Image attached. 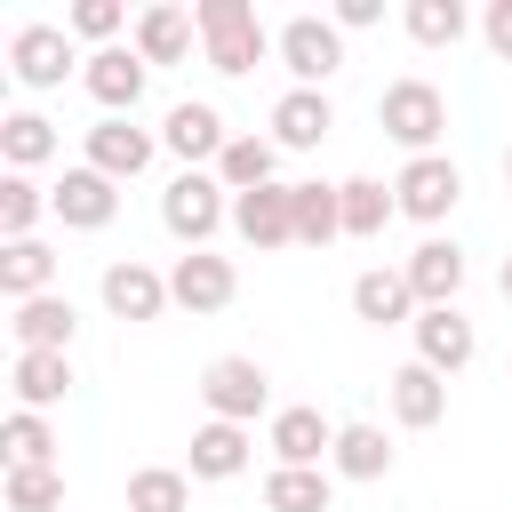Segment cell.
<instances>
[{
    "mask_svg": "<svg viewBox=\"0 0 512 512\" xmlns=\"http://www.w3.org/2000/svg\"><path fill=\"white\" fill-rule=\"evenodd\" d=\"M200 40H208V64L216 72H248L264 56V24H256L248 0H208L200 8Z\"/></svg>",
    "mask_w": 512,
    "mask_h": 512,
    "instance_id": "obj_1",
    "label": "cell"
},
{
    "mask_svg": "<svg viewBox=\"0 0 512 512\" xmlns=\"http://www.w3.org/2000/svg\"><path fill=\"white\" fill-rule=\"evenodd\" d=\"M376 120H384V136H400V144L424 160V144L448 128V104H440V88H432V80H392V88H384V104H376Z\"/></svg>",
    "mask_w": 512,
    "mask_h": 512,
    "instance_id": "obj_2",
    "label": "cell"
},
{
    "mask_svg": "<svg viewBox=\"0 0 512 512\" xmlns=\"http://www.w3.org/2000/svg\"><path fill=\"white\" fill-rule=\"evenodd\" d=\"M200 400H208L224 424H248V416H264L272 384H264V368H256V360L224 352V360H208V376H200Z\"/></svg>",
    "mask_w": 512,
    "mask_h": 512,
    "instance_id": "obj_3",
    "label": "cell"
},
{
    "mask_svg": "<svg viewBox=\"0 0 512 512\" xmlns=\"http://www.w3.org/2000/svg\"><path fill=\"white\" fill-rule=\"evenodd\" d=\"M280 64L296 72V88H320L344 64V32L320 24V16H296V24H280Z\"/></svg>",
    "mask_w": 512,
    "mask_h": 512,
    "instance_id": "obj_4",
    "label": "cell"
},
{
    "mask_svg": "<svg viewBox=\"0 0 512 512\" xmlns=\"http://www.w3.org/2000/svg\"><path fill=\"white\" fill-rule=\"evenodd\" d=\"M160 216H168V232H176V240H192V248H200V240H208V232L224 224V184H216V176H192V168H184V176L168 184Z\"/></svg>",
    "mask_w": 512,
    "mask_h": 512,
    "instance_id": "obj_5",
    "label": "cell"
},
{
    "mask_svg": "<svg viewBox=\"0 0 512 512\" xmlns=\"http://www.w3.org/2000/svg\"><path fill=\"white\" fill-rule=\"evenodd\" d=\"M232 224H240L256 248H288V240H296V184L240 192V200H232Z\"/></svg>",
    "mask_w": 512,
    "mask_h": 512,
    "instance_id": "obj_6",
    "label": "cell"
},
{
    "mask_svg": "<svg viewBox=\"0 0 512 512\" xmlns=\"http://www.w3.org/2000/svg\"><path fill=\"white\" fill-rule=\"evenodd\" d=\"M400 208L408 216H448L456 208V192H464V176H456V160H440V152H424V160H408L400 168Z\"/></svg>",
    "mask_w": 512,
    "mask_h": 512,
    "instance_id": "obj_7",
    "label": "cell"
},
{
    "mask_svg": "<svg viewBox=\"0 0 512 512\" xmlns=\"http://www.w3.org/2000/svg\"><path fill=\"white\" fill-rule=\"evenodd\" d=\"M416 360L440 368V376L464 368V360H472V320H464L456 304H424V312H416Z\"/></svg>",
    "mask_w": 512,
    "mask_h": 512,
    "instance_id": "obj_8",
    "label": "cell"
},
{
    "mask_svg": "<svg viewBox=\"0 0 512 512\" xmlns=\"http://www.w3.org/2000/svg\"><path fill=\"white\" fill-rule=\"evenodd\" d=\"M88 96H96L112 120H128L136 96H144V56H128V48H96V56H88Z\"/></svg>",
    "mask_w": 512,
    "mask_h": 512,
    "instance_id": "obj_9",
    "label": "cell"
},
{
    "mask_svg": "<svg viewBox=\"0 0 512 512\" xmlns=\"http://www.w3.org/2000/svg\"><path fill=\"white\" fill-rule=\"evenodd\" d=\"M168 296L192 304V312H224V304H232V264L208 256V248H192V256L168 272Z\"/></svg>",
    "mask_w": 512,
    "mask_h": 512,
    "instance_id": "obj_10",
    "label": "cell"
},
{
    "mask_svg": "<svg viewBox=\"0 0 512 512\" xmlns=\"http://www.w3.org/2000/svg\"><path fill=\"white\" fill-rule=\"evenodd\" d=\"M8 64H16V80L56 88V80H64V64H72V40H64L56 24H32V32H16V40H8Z\"/></svg>",
    "mask_w": 512,
    "mask_h": 512,
    "instance_id": "obj_11",
    "label": "cell"
},
{
    "mask_svg": "<svg viewBox=\"0 0 512 512\" xmlns=\"http://www.w3.org/2000/svg\"><path fill=\"white\" fill-rule=\"evenodd\" d=\"M104 304H112L120 320H160V312H168V280H160L152 264H112V272H104Z\"/></svg>",
    "mask_w": 512,
    "mask_h": 512,
    "instance_id": "obj_12",
    "label": "cell"
},
{
    "mask_svg": "<svg viewBox=\"0 0 512 512\" xmlns=\"http://www.w3.org/2000/svg\"><path fill=\"white\" fill-rule=\"evenodd\" d=\"M352 312H360L368 328H400V320H416V288H408V272H360V280H352Z\"/></svg>",
    "mask_w": 512,
    "mask_h": 512,
    "instance_id": "obj_13",
    "label": "cell"
},
{
    "mask_svg": "<svg viewBox=\"0 0 512 512\" xmlns=\"http://www.w3.org/2000/svg\"><path fill=\"white\" fill-rule=\"evenodd\" d=\"M192 32H200V16H184V8H144V16H136V56H144V64H184V56H192Z\"/></svg>",
    "mask_w": 512,
    "mask_h": 512,
    "instance_id": "obj_14",
    "label": "cell"
},
{
    "mask_svg": "<svg viewBox=\"0 0 512 512\" xmlns=\"http://www.w3.org/2000/svg\"><path fill=\"white\" fill-rule=\"evenodd\" d=\"M48 208H56L64 224H80V232H88V224H104V216L120 208V192H112V176H96V168H72V176L48 192Z\"/></svg>",
    "mask_w": 512,
    "mask_h": 512,
    "instance_id": "obj_15",
    "label": "cell"
},
{
    "mask_svg": "<svg viewBox=\"0 0 512 512\" xmlns=\"http://www.w3.org/2000/svg\"><path fill=\"white\" fill-rule=\"evenodd\" d=\"M408 288H416V304H448L464 288V248L456 240H424L408 256Z\"/></svg>",
    "mask_w": 512,
    "mask_h": 512,
    "instance_id": "obj_16",
    "label": "cell"
},
{
    "mask_svg": "<svg viewBox=\"0 0 512 512\" xmlns=\"http://www.w3.org/2000/svg\"><path fill=\"white\" fill-rule=\"evenodd\" d=\"M328 128H336V112H328L320 88H288V96L272 104V144H320Z\"/></svg>",
    "mask_w": 512,
    "mask_h": 512,
    "instance_id": "obj_17",
    "label": "cell"
},
{
    "mask_svg": "<svg viewBox=\"0 0 512 512\" xmlns=\"http://www.w3.org/2000/svg\"><path fill=\"white\" fill-rule=\"evenodd\" d=\"M160 136H168V152H176V160H224V144H232V136H224V120H216L208 104H176Z\"/></svg>",
    "mask_w": 512,
    "mask_h": 512,
    "instance_id": "obj_18",
    "label": "cell"
},
{
    "mask_svg": "<svg viewBox=\"0 0 512 512\" xmlns=\"http://www.w3.org/2000/svg\"><path fill=\"white\" fill-rule=\"evenodd\" d=\"M144 160H152V136H144V128H128V120L88 128V168H96V176H136Z\"/></svg>",
    "mask_w": 512,
    "mask_h": 512,
    "instance_id": "obj_19",
    "label": "cell"
},
{
    "mask_svg": "<svg viewBox=\"0 0 512 512\" xmlns=\"http://www.w3.org/2000/svg\"><path fill=\"white\" fill-rule=\"evenodd\" d=\"M440 408H448V384H440V368H424V360H408L400 376H392V416L400 424H440Z\"/></svg>",
    "mask_w": 512,
    "mask_h": 512,
    "instance_id": "obj_20",
    "label": "cell"
},
{
    "mask_svg": "<svg viewBox=\"0 0 512 512\" xmlns=\"http://www.w3.org/2000/svg\"><path fill=\"white\" fill-rule=\"evenodd\" d=\"M272 448H280V464H320V448H336V424L320 408H280L272 416Z\"/></svg>",
    "mask_w": 512,
    "mask_h": 512,
    "instance_id": "obj_21",
    "label": "cell"
},
{
    "mask_svg": "<svg viewBox=\"0 0 512 512\" xmlns=\"http://www.w3.org/2000/svg\"><path fill=\"white\" fill-rule=\"evenodd\" d=\"M72 392V360L64 352H16V400L40 416V408H56Z\"/></svg>",
    "mask_w": 512,
    "mask_h": 512,
    "instance_id": "obj_22",
    "label": "cell"
},
{
    "mask_svg": "<svg viewBox=\"0 0 512 512\" xmlns=\"http://www.w3.org/2000/svg\"><path fill=\"white\" fill-rule=\"evenodd\" d=\"M240 464H248V424H224V416H216V424L192 432V472H200V480H232Z\"/></svg>",
    "mask_w": 512,
    "mask_h": 512,
    "instance_id": "obj_23",
    "label": "cell"
},
{
    "mask_svg": "<svg viewBox=\"0 0 512 512\" xmlns=\"http://www.w3.org/2000/svg\"><path fill=\"white\" fill-rule=\"evenodd\" d=\"M264 504L272 512H328V472L320 464H272L264 472Z\"/></svg>",
    "mask_w": 512,
    "mask_h": 512,
    "instance_id": "obj_24",
    "label": "cell"
},
{
    "mask_svg": "<svg viewBox=\"0 0 512 512\" xmlns=\"http://www.w3.org/2000/svg\"><path fill=\"white\" fill-rule=\"evenodd\" d=\"M272 152H280L272 136H232L224 160H216V184H224V192H264V184H272Z\"/></svg>",
    "mask_w": 512,
    "mask_h": 512,
    "instance_id": "obj_25",
    "label": "cell"
},
{
    "mask_svg": "<svg viewBox=\"0 0 512 512\" xmlns=\"http://www.w3.org/2000/svg\"><path fill=\"white\" fill-rule=\"evenodd\" d=\"M16 336H24V352H64V344H72V304H64V296L16 304Z\"/></svg>",
    "mask_w": 512,
    "mask_h": 512,
    "instance_id": "obj_26",
    "label": "cell"
},
{
    "mask_svg": "<svg viewBox=\"0 0 512 512\" xmlns=\"http://www.w3.org/2000/svg\"><path fill=\"white\" fill-rule=\"evenodd\" d=\"M336 472H352V480H376V472H392V440L376 432V424H336Z\"/></svg>",
    "mask_w": 512,
    "mask_h": 512,
    "instance_id": "obj_27",
    "label": "cell"
},
{
    "mask_svg": "<svg viewBox=\"0 0 512 512\" xmlns=\"http://www.w3.org/2000/svg\"><path fill=\"white\" fill-rule=\"evenodd\" d=\"M48 272H56V256H48L40 240H8V256H0V288H8L16 304L48 296Z\"/></svg>",
    "mask_w": 512,
    "mask_h": 512,
    "instance_id": "obj_28",
    "label": "cell"
},
{
    "mask_svg": "<svg viewBox=\"0 0 512 512\" xmlns=\"http://www.w3.org/2000/svg\"><path fill=\"white\" fill-rule=\"evenodd\" d=\"M184 504H192V480L176 464H144L128 480V512H184Z\"/></svg>",
    "mask_w": 512,
    "mask_h": 512,
    "instance_id": "obj_29",
    "label": "cell"
},
{
    "mask_svg": "<svg viewBox=\"0 0 512 512\" xmlns=\"http://www.w3.org/2000/svg\"><path fill=\"white\" fill-rule=\"evenodd\" d=\"M344 232V192H328V184H296V240H336Z\"/></svg>",
    "mask_w": 512,
    "mask_h": 512,
    "instance_id": "obj_30",
    "label": "cell"
},
{
    "mask_svg": "<svg viewBox=\"0 0 512 512\" xmlns=\"http://www.w3.org/2000/svg\"><path fill=\"white\" fill-rule=\"evenodd\" d=\"M8 512H56L64 504V480H56V464H8Z\"/></svg>",
    "mask_w": 512,
    "mask_h": 512,
    "instance_id": "obj_31",
    "label": "cell"
},
{
    "mask_svg": "<svg viewBox=\"0 0 512 512\" xmlns=\"http://www.w3.org/2000/svg\"><path fill=\"white\" fill-rule=\"evenodd\" d=\"M0 152H8V168H32V160L56 152V128H48L40 112H16V120L0 128Z\"/></svg>",
    "mask_w": 512,
    "mask_h": 512,
    "instance_id": "obj_32",
    "label": "cell"
},
{
    "mask_svg": "<svg viewBox=\"0 0 512 512\" xmlns=\"http://www.w3.org/2000/svg\"><path fill=\"white\" fill-rule=\"evenodd\" d=\"M336 192H344V232H384V216H392V192H384V184L352 176V184H336Z\"/></svg>",
    "mask_w": 512,
    "mask_h": 512,
    "instance_id": "obj_33",
    "label": "cell"
},
{
    "mask_svg": "<svg viewBox=\"0 0 512 512\" xmlns=\"http://www.w3.org/2000/svg\"><path fill=\"white\" fill-rule=\"evenodd\" d=\"M408 32H416L424 48H448V40H464V8H456V0H416V8H408Z\"/></svg>",
    "mask_w": 512,
    "mask_h": 512,
    "instance_id": "obj_34",
    "label": "cell"
},
{
    "mask_svg": "<svg viewBox=\"0 0 512 512\" xmlns=\"http://www.w3.org/2000/svg\"><path fill=\"white\" fill-rule=\"evenodd\" d=\"M0 448H8V464H48V424H40L32 408H16V416L0 424Z\"/></svg>",
    "mask_w": 512,
    "mask_h": 512,
    "instance_id": "obj_35",
    "label": "cell"
},
{
    "mask_svg": "<svg viewBox=\"0 0 512 512\" xmlns=\"http://www.w3.org/2000/svg\"><path fill=\"white\" fill-rule=\"evenodd\" d=\"M32 216H40V184L8 176V184H0V232H8V240H24V232H32Z\"/></svg>",
    "mask_w": 512,
    "mask_h": 512,
    "instance_id": "obj_36",
    "label": "cell"
},
{
    "mask_svg": "<svg viewBox=\"0 0 512 512\" xmlns=\"http://www.w3.org/2000/svg\"><path fill=\"white\" fill-rule=\"evenodd\" d=\"M72 32L112 40V32H120V0H80V8H72Z\"/></svg>",
    "mask_w": 512,
    "mask_h": 512,
    "instance_id": "obj_37",
    "label": "cell"
},
{
    "mask_svg": "<svg viewBox=\"0 0 512 512\" xmlns=\"http://www.w3.org/2000/svg\"><path fill=\"white\" fill-rule=\"evenodd\" d=\"M488 48H496V56H512V0H496V8H488Z\"/></svg>",
    "mask_w": 512,
    "mask_h": 512,
    "instance_id": "obj_38",
    "label": "cell"
},
{
    "mask_svg": "<svg viewBox=\"0 0 512 512\" xmlns=\"http://www.w3.org/2000/svg\"><path fill=\"white\" fill-rule=\"evenodd\" d=\"M504 296H512V256H504Z\"/></svg>",
    "mask_w": 512,
    "mask_h": 512,
    "instance_id": "obj_39",
    "label": "cell"
},
{
    "mask_svg": "<svg viewBox=\"0 0 512 512\" xmlns=\"http://www.w3.org/2000/svg\"><path fill=\"white\" fill-rule=\"evenodd\" d=\"M504 176H512V152H504Z\"/></svg>",
    "mask_w": 512,
    "mask_h": 512,
    "instance_id": "obj_40",
    "label": "cell"
}]
</instances>
